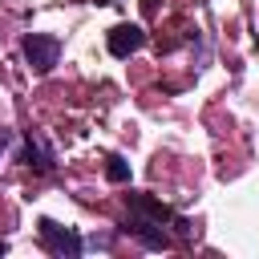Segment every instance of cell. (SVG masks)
Here are the masks:
<instances>
[{
  "instance_id": "obj_6",
  "label": "cell",
  "mask_w": 259,
  "mask_h": 259,
  "mask_svg": "<svg viewBox=\"0 0 259 259\" xmlns=\"http://www.w3.org/2000/svg\"><path fill=\"white\" fill-rule=\"evenodd\" d=\"M105 178H109V182H130V162H125L121 154H109V158H105Z\"/></svg>"
},
{
  "instance_id": "obj_7",
  "label": "cell",
  "mask_w": 259,
  "mask_h": 259,
  "mask_svg": "<svg viewBox=\"0 0 259 259\" xmlns=\"http://www.w3.org/2000/svg\"><path fill=\"white\" fill-rule=\"evenodd\" d=\"M8 142H12V134H8V130H0V154H4V146H8Z\"/></svg>"
},
{
  "instance_id": "obj_4",
  "label": "cell",
  "mask_w": 259,
  "mask_h": 259,
  "mask_svg": "<svg viewBox=\"0 0 259 259\" xmlns=\"http://www.w3.org/2000/svg\"><path fill=\"white\" fill-rule=\"evenodd\" d=\"M105 45H109V53L113 57H134L142 45H146V28L142 24H113L109 28V36H105Z\"/></svg>"
},
{
  "instance_id": "obj_1",
  "label": "cell",
  "mask_w": 259,
  "mask_h": 259,
  "mask_svg": "<svg viewBox=\"0 0 259 259\" xmlns=\"http://www.w3.org/2000/svg\"><path fill=\"white\" fill-rule=\"evenodd\" d=\"M36 231H40V243H45L53 255H61V259H77V255L85 251V239H81L77 231L61 227V223H53V219H40Z\"/></svg>"
},
{
  "instance_id": "obj_3",
  "label": "cell",
  "mask_w": 259,
  "mask_h": 259,
  "mask_svg": "<svg viewBox=\"0 0 259 259\" xmlns=\"http://www.w3.org/2000/svg\"><path fill=\"white\" fill-rule=\"evenodd\" d=\"M20 162H24L28 170H36V174H53V170H57V154H53V146H49L40 134H28V138H24Z\"/></svg>"
},
{
  "instance_id": "obj_5",
  "label": "cell",
  "mask_w": 259,
  "mask_h": 259,
  "mask_svg": "<svg viewBox=\"0 0 259 259\" xmlns=\"http://www.w3.org/2000/svg\"><path fill=\"white\" fill-rule=\"evenodd\" d=\"M125 231H130L142 247H150V251H166V247L174 243V239L166 235V227H162V223H150V219H134V214H130Z\"/></svg>"
},
{
  "instance_id": "obj_2",
  "label": "cell",
  "mask_w": 259,
  "mask_h": 259,
  "mask_svg": "<svg viewBox=\"0 0 259 259\" xmlns=\"http://www.w3.org/2000/svg\"><path fill=\"white\" fill-rule=\"evenodd\" d=\"M24 57L36 73H53V65L61 61V40L53 32H28L24 36Z\"/></svg>"
}]
</instances>
